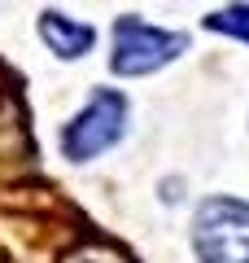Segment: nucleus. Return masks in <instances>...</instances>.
I'll use <instances>...</instances> for the list:
<instances>
[{
    "mask_svg": "<svg viewBox=\"0 0 249 263\" xmlns=\"http://www.w3.org/2000/svg\"><path fill=\"white\" fill-rule=\"evenodd\" d=\"M188 48L184 31H162V27H149L144 18L136 13H122L114 22V57H110V70L122 79H136V75H153L162 66H171L179 53Z\"/></svg>",
    "mask_w": 249,
    "mask_h": 263,
    "instance_id": "7ed1b4c3",
    "label": "nucleus"
},
{
    "mask_svg": "<svg viewBox=\"0 0 249 263\" xmlns=\"http://www.w3.org/2000/svg\"><path fill=\"white\" fill-rule=\"evenodd\" d=\"M39 40L48 44V53H57L61 62H74V57H88L96 44V31L88 22L66 18L61 9H44L39 13Z\"/></svg>",
    "mask_w": 249,
    "mask_h": 263,
    "instance_id": "20e7f679",
    "label": "nucleus"
},
{
    "mask_svg": "<svg viewBox=\"0 0 249 263\" xmlns=\"http://www.w3.org/2000/svg\"><path fill=\"white\" fill-rule=\"evenodd\" d=\"M127 132V97L118 88H96L79 114L61 127V154L70 162H88L114 149Z\"/></svg>",
    "mask_w": 249,
    "mask_h": 263,
    "instance_id": "f03ea898",
    "label": "nucleus"
},
{
    "mask_svg": "<svg viewBox=\"0 0 249 263\" xmlns=\"http://www.w3.org/2000/svg\"><path fill=\"white\" fill-rule=\"evenodd\" d=\"M205 31H223V35H236L249 44V5H227V9H214L205 18Z\"/></svg>",
    "mask_w": 249,
    "mask_h": 263,
    "instance_id": "39448f33",
    "label": "nucleus"
},
{
    "mask_svg": "<svg viewBox=\"0 0 249 263\" xmlns=\"http://www.w3.org/2000/svg\"><path fill=\"white\" fill-rule=\"evenodd\" d=\"M197 263H249V202L205 197L193 215Z\"/></svg>",
    "mask_w": 249,
    "mask_h": 263,
    "instance_id": "f257e3e1",
    "label": "nucleus"
}]
</instances>
